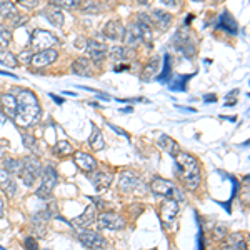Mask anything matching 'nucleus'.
Returning <instances> with one entry per match:
<instances>
[{
    "instance_id": "473e14b6",
    "label": "nucleus",
    "mask_w": 250,
    "mask_h": 250,
    "mask_svg": "<svg viewBox=\"0 0 250 250\" xmlns=\"http://www.w3.org/2000/svg\"><path fill=\"white\" fill-rule=\"evenodd\" d=\"M54 152H55L57 155L67 157V155H70L72 152H74V147H72V144H70V142H67V140H60V142L55 144Z\"/></svg>"
},
{
    "instance_id": "de8ad7c7",
    "label": "nucleus",
    "mask_w": 250,
    "mask_h": 250,
    "mask_svg": "<svg viewBox=\"0 0 250 250\" xmlns=\"http://www.w3.org/2000/svg\"><path fill=\"white\" fill-rule=\"evenodd\" d=\"M152 250H157V249H152Z\"/></svg>"
},
{
    "instance_id": "c03bdc74",
    "label": "nucleus",
    "mask_w": 250,
    "mask_h": 250,
    "mask_svg": "<svg viewBox=\"0 0 250 250\" xmlns=\"http://www.w3.org/2000/svg\"><path fill=\"white\" fill-rule=\"evenodd\" d=\"M108 127H110V128H114V130H115V132H119V134H120V135H124V137H127V139H128V135H127V134H125V132H124V130H120V128H119V127H115V125H110V124H108Z\"/></svg>"
},
{
    "instance_id": "58836bf2",
    "label": "nucleus",
    "mask_w": 250,
    "mask_h": 250,
    "mask_svg": "<svg viewBox=\"0 0 250 250\" xmlns=\"http://www.w3.org/2000/svg\"><path fill=\"white\" fill-rule=\"evenodd\" d=\"M27 22V17H22L20 14H15L14 15V19H12V25H22V23H25Z\"/></svg>"
},
{
    "instance_id": "4c0bfd02",
    "label": "nucleus",
    "mask_w": 250,
    "mask_h": 250,
    "mask_svg": "<svg viewBox=\"0 0 250 250\" xmlns=\"http://www.w3.org/2000/svg\"><path fill=\"white\" fill-rule=\"evenodd\" d=\"M22 142H23V145H25L27 148H35V145H37L35 137L32 134H27V132H23V134H22Z\"/></svg>"
},
{
    "instance_id": "f8f14e48",
    "label": "nucleus",
    "mask_w": 250,
    "mask_h": 250,
    "mask_svg": "<svg viewBox=\"0 0 250 250\" xmlns=\"http://www.w3.org/2000/svg\"><path fill=\"white\" fill-rule=\"evenodd\" d=\"M57 59H59L57 50H54V48H48V50H42V52L34 54L30 63L34 67H37V68H42V67H47V65H50V63H54Z\"/></svg>"
},
{
    "instance_id": "0eeeda50",
    "label": "nucleus",
    "mask_w": 250,
    "mask_h": 250,
    "mask_svg": "<svg viewBox=\"0 0 250 250\" xmlns=\"http://www.w3.org/2000/svg\"><path fill=\"white\" fill-rule=\"evenodd\" d=\"M85 52H87V55H88V57H87L88 60H92V62H95V63H100L104 59L107 57L108 47L104 42H99V40L87 39Z\"/></svg>"
},
{
    "instance_id": "7c9ffc66",
    "label": "nucleus",
    "mask_w": 250,
    "mask_h": 250,
    "mask_svg": "<svg viewBox=\"0 0 250 250\" xmlns=\"http://www.w3.org/2000/svg\"><path fill=\"white\" fill-rule=\"evenodd\" d=\"M0 63H3V65H7L10 68L17 67V63H19L17 55H14L9 50H0Z\"/></svg>"
},
{
    "instance_id": "c9c22d12",
    "label": "nucleus",
    "mask_w": 250,
    "mask_h": 250,
    "mask_svg": "<svg viewBox=\"0 0 250 250\" xmlns=\"http://www.w3.org/2000/svg\"><path fill=\"white\" fill-rule=\"evenodd\" d=\"M12 42V32L7 27L0 25V50L7 48Z\"/></svg>"
},
{
    "instance_id": "a19ab883",
    "label": "nucleus",
    "mask_w": 250,
    "mask_h": 250,
    "mask_svg": "<svg viewBox=\"0 0 250 250\" xmlns=\"http://www.w3.org/2000/svg\"><path fill=\"white\" fill-rule=\"evenodd\" d=\"M25 247L29 249V250H37L39 245H37V242H35V239L29 237V239H25Z\"/></svg>"
},
{
    "instance_id": "f03ea898",
    "label": "nucleus",
    "mask_w": 250,
    "mask_h": 250,
    "mask_svg": "<svg viewBox=\"0 0 250 250\" xmlns=\"http://www.w3.org/2000/svg\"><path fill=\"white\" fill-rule=\"evenodd\" d=\"M175 162H177V168H179L180 173V180L185 185V188L188 190H195L200 184V164L199 160L193 155L187 154V152H179L175 155Z\"/></svg>"
},
{
    "instance_id": "dca6fc26",
    "label": "nucleus",
    "mask_w": 250,
    "mask_h": 250,
    "mask_svg": "<svg viewBox=\"0 0 250 250\" xmlns=\"http://www.w3.org/2000/svg\"><path fill=\"white\" fill-rule=\"evenodd\" d=\"M150 17V23L155 25L159 30H167L168 27L172 25V15L168 12H164V10H154Z\"/></svg>"
},
{
    "instance_id": "72a5a7b5",
    "label": "nucleus",
    "mask_w": 250,
    "mask_h": 250,
    "mask_svg": "<svg viewBox=\"0 0 250 250\" xmlns=\"http://www.w3.org/2000/svg\"><path fill=\"white\" fill-rule=\"evenodd\" d=\"M50 5L55 9H77L80 5V0H52Z\"/></svg>"
},
{
    "instance_id": "49530a36",
    "label": "nucleus",
    "mask_w": 250,
    "mask_h": 250,
    "mask_svg": "<svg viewBox=\"0 0 250 250\" xmlns=\"http://www.w3.org/2000/svg\"><path fill=\"white\" fill-rule=\"evenodd\" d=\"M3 215V202H2V199H0V217Z\"/></svg>"
},
{
    "instance_id": "9b49d317",
    "label": "nucleus",
    "mask_w": 250,
    "mask_h": 250,
    "mask_svg": "<svg viewBox=\"0 0 250 250\" xmlns=\"http://www.w3.org/2000/svg\"><path fill=\"white\" fill-rule=\"evenodd\" d=\"M50 217H52L50 210H40L37 213H34V217H32V227H34V232L37 237H43L47 233V225Z\"/></svg>"
},
{
    "instance_id": "c756f323",
    "label": "nucleus",
    "mask_w": 250,
    "mask_h": 250,
    "mask_svg": "<svg viewBox=\"0 0 250 250\" xmlns=\"http://www.w3.org/2000/svg\"><path fill=\"white\" fill-rule=\"evenodd\" d=\"M159 68H160V59H159V57H154V59H152V62L148 63L147 67H145L144 75H142V80L154 79V77H155V74L159 72Z\"/></svg>"
},
{
    "instance_id": "39448f33",
    "label": "nucleus",
    "mask_w": 250,
    "mask_h": 250,
    "mask_svg": "<svg viewBox=\"0 0 250 250\" xmlns=\"http://www.w3.org/2000/svg\"><path fill=\"white\" fill-rule=\"evenodd\" d=\"M32 48H37L39 52L42 50H48V48H52L55 45V43L59 42V39L55 37L52 32L48 30H42V29H37L34 30V34H32Z\"/></svg>"
},
{
    "instance_id": "5701e85b",
    "label": "nucleus",
    "mask_w": 250,
    "mask_h": 250,
    "mask_svg": "<svg viewBox=\"0 0 250 250\" xmlns=\"http://www.w3.org/2000/svg\"><path fill=\"white\" fill-rule=\"evenodd\" d=\"M157 144H159V147L162 148L164 152H167V154H170L175 157L177 154L180 152V145L175 142V140L172 139V137L162 134L159 137V140H157Z\"/></svg>"
},
{
    "instance_id": "4be33fe9",
    "label": "nucleus",
    "mask_w": 250,
    "mask_h": 250,
    "mask_svg": "<svg viewBox=\"0 0 250 250\" xmlns=\"http://www.w3.org/2000/svg\"><path fill=\"white\" fill-rule=\"evenodd\" d=\"M125 40H127V43L132 47H135L137 43L142 42V29H140V25L137 22H132L130 25H128V29H125Z\"/></svg>"
},
{
    "instance_id": "7ed1b4c3",
    "label": "nucleus",
    "mask_w": 250,
    "mask_h": 250,
    "mask_svg": "<svg viewBox=\"0 0 250 250\" xmlns=\"http://www.w3.org/2000/svg\"><path fill=\"white\" fill-rule=\"evenodd\" d=\"M19 175L27 187H32L35 184V180L42 175V162L39 160V157L27 155L22 160V170H20Z\"/></svg>"
},
{
    "instance_id": "37998d69",
    "label": "nucleus",
    "mask_w": 250,
    "mask_h": 250,
    "mask_svg": "<svg viewBox=\"0 0 250 250\" xmlns=\"http://www.w3.org/2000/svg\"><path fill=\"white\" fill-rule=\"evenodd\" d=\"M75 47H77V48H85L87 47V39L85 37H77V39H75Z\"/></svg>"
},
{
    "instance_id": "e433bc0d",
    "label": "nucleus",
    "mask_w": 250,
    "mask_h": 250,
    "mask_svg": "<svg viewBox=\"0 0 250 250\" xmlns=\"http://www.w3.org/2000/svg\"><path fill=\"white\" fill-rule=\"evenodd\" d=\"M32 57H34V52H32V48H25V50H22L17 55V60L20 63H23V65H30Z\"/></svg>"
},
{
    "instance_id": "f257e3e1",
    "label": "nucleus",
    "mask_w": 250,
    "mask_h": 250,
    "mask_svg": "<svg viewBox=\"0 0 250 250\" xmlns=\"http://www.w3.org/2000/svg\"><path fill=\"white\" fill-rule=\"evenodd\" d=\"M17 115H15V122L20 127H30L40 119L42 108H40L37 95L29 88H19L17 90Z\"/></svg>"
},
{
    "instance_id": "9d476101",
    "label": "nucleus",
    "mask_w": 250,
    "mask_h": 250,
    "mask_svg": "<svg viewBox=\"0 0 250 250\" xmlns=\"http://www.w3.org/2000/svg\"><path fill=\"white\" fill-rule=\"evenodd\" d=\"M179 210H180L179 202H177V200L167 199L162 204V207H160V219H162L165 225H172L173 222H175L177 215H179Z\"/></svg>"
},
{
    "instance_id": "1a4fd4ad",
    "label": "nucleus",
    "mask_w": 250,
    "mask_h": 250,
    "mask_svg": "<svg viewBox=\"0 0 250 250\" xmlns=\"http://www.w3.org/2000/svg\"><path fill=\"white\" fill-rule=\"evenodd\" d=\"M97 224H99L100 229H107V230H122L125 227L124 217L115 212L102 213V215L99 217V220H97Z\"/></svg>"
},
{
    "instance_id": "79ce46f5",
    "label": "nucleus",
    "mask_w": 250,
    "mask_h": 250,
    "mask_svg": "<svg viewBox=\"0 0 250 250\" xmlns=\"http://www.w3.org/2000/svg\"><path fill=\"white\" fill-rule=\"evenodd\" d=\"M19 3H20V5H23V7H30V9H34V7L39 5L37 0H20Z\"/></svg>"
},
{
    "instance_id": "2f4dec72",
    "label": "nucleus",
    "mask_w": 250,
    "mask_h": 250,
    "mask_svg": "<svg viewBox=\"0 0 250 250\" xmlns=\"http://www.w3.org/2000/svg\"><path fill=\"white\" fill-rule=\"evenodd\" d=\"M17 14V7L14 2H0V17L10 19Z\"/></svg>"
},
{
    "instance_id": "6e6552de",
    "label": "nucleus",
    "mask_w": 250,
    "mask_h": 250,
    "mask_svg": "<svg viewBox=\"0 0 250 250\" xmlns=\"http://www.w3.org/2000/svg\"><path fill=\"white\" fill-rule=\"evenodd\" d=\"M79 240L82 245H85L87 249H92V250H100L107 245V240L104 239L99 232H94V230H80Z\"/></svg>"
},
{
    "instance_id": "ea45409f",
    "label": "nucleus",
    "mask_w": 250,
    "mask_h": 250,
    "mask_svg": "<svg viewBox=\"0 0 250 250\" xmlns=\"http://www.w3.org/2000/svg\"><path fill=\"white\" fill-rule=\"evenodd\" d=\"M83 10L85 12H97V10H100V7H99V3L97 2H88L83 5Z\"/></svg>"
},
{
    "instance_id": "aec40b11",
    "label": "nucleus",
    "mask_w": 250,
    "mask_h": 250,
    "mask_svg": "<svg viewBox=\"0 0 250 250\" xmlns=\"http://www.w3.org/2000/svg\"><path fill=\"white\" fill-rule=\"evenodd\" d=\"M72 72L75 75H82V77H92L94 70H92V63L87 57H79L72 63Z\"/></svg>"
},
{
    "instance_id": "423d86ee",
    "label": "nucleus",
    "mask_w": 250,
    "mask_h": 250,
    "mask_svg": "<svg viewBox=\"0 0 250 250\" xmlns=\"http://www.w3.org/2000/svg\"><path fill=\"white\" fill-rule=\"evenodd\" d=\"M173 40H175V48L179 52H182V54H185L187 57H193V55H195V52H197L195 43L192 42L190 32L185 29V27L182 30L177 32V35H175V39H173Z\"/></svg>"
},
{
    "instance_id": "f704fd0d",
    "label": "nucleus",
    "mask_w": 250,
    "mask_h": 250,
    "mask_svg": "<svg viewBox=\"0 0 250 250\" xmlns=\"http://www.w3.org/2000/svg\"><path fill=\"white\" fill-rule=\"evenodd\" d=\"M2 168H3V170H7L9 173H20V170H22V160L7 159Z\"/></svg>"
},
{
    "instance_id": "a878e982",
    "label": "nucleus",
    "mask_w": 250,
    "mask_h": 250,
    "mask_svg": "<svg viewBox=\"0 0 250 250\" xmlns=\"http://www.w3.org/2000/svg\"><path fill=\"white\" fill-rule=\"evenodd\" d=\"M43 17H45L48 22L52 23L54 27H62L63 25V14L60 9H55V7H48V9L43 10Z\"/></svg>"
},
{
    "instance_id": "b1692460",
    "label": "nucleus",
    "mask_w": 250,
    "mask_h": 250,
    "mask_svg": "<svg viewBox=\"0 0 250 250\" xmlns=\"http://www.w3.org/2000/svg\"><path fill=\"white\" fill-rule=\"evenodd\" d=\"M94 220H95V207H94V205H88L87 210L83 212L82 215H79L77 219L72 220V224H74L75 227H79V229H85Z\"/></svg>"
},
{
    "instance_id": "f3484780",
    "label": "nucleus",
    "mask_w": 250,
    "mask_h": 250,
    "mask_svg": "<svg viewBox=\"0 0 250 250\" xmlns=\"http://www.w3.org/2000/svg\"><path fill=\"white\" fill-rule=\"evenodd\" d=\"M75 164H77L79 168H82L83 172L90 173L97 168V162L95 159L87 152H75Z\"/></svg>"
},
{
    "instance_id": "a18cd8bd",
    "label": "nucleus",
    "mask_w": 250,
    "mask_h": 250,
    "mask_svg": "<svg viewBox=\"0 0 250 250\" xmlns=\"http://www.w3.org/2000/svg\"><path fill=\"white\" fill-rule=\"evenodd\" d=\"M5 155V148H3V145L0 144V157H3Z\"/></svg>"
},
{
    "instance_id": "ddd939ff",
    "label": "nucleus",
    "mask_w": 250,
    "mask_h": 250,
    "mask_svg": "<svg viewBox=\"0 0 250 250\" xmlns=\"http://www.w3.org/2000/svg\"><path fill=\"white\" fill-rule=\"evenodd\" d=\"M222 250H247V244H245V237L244 233L235 232L227 235L222 242Z\"/></svg>"
},
{
    "instance_id": "cd10ccee",
    "label": "nucleus",
    "mask_w": 250,
    "mask_h": 250,
    "mask_svg": "<svg viewBox=\"0 0 250 250\" xmlns=\"http://www.w3.org/2000/svg\"><path fill=\"white\" fill-rule=\"evenodd\" d=\"M88 144H90V147L94 148V150H102V148L105 147V140H104V135H102V132H100V128H97V127L92 128V134L88 137Z\"/></svg>"
},
{
    "instance_id": "393cba45",
    "label": "nucleus",
    "mask_w": 250,
    "mask_h": 250,
    "mask_svg": "<svg viewBox=\"0 0 250 250\" xmlns=\"http://www.w3.org/2000/svg\"><path fill=\"white\" fill-rule=\"evenodd\" d=\"M134 57V48H125V47H112L110 48V59L114 62H125V60Z\"/></svg>"
},
{
    "instance_id": "bb28decb",
    "label": "nucleus",
    "mask_w": 250,
    "mask_h": 250,
    "mask_svg": "<svg viewBox=\"0 0 250 250\" xmlns=\"http://www.w3.org/2000/svg\"><path fill=\"white\" fill-rule=\"evenodd\" d=\"M2 105L5 108L7 115H10L12 119H15L17 115V99L14 94H3L2 95Z\"/></svg>"
},
{
    "instance_id": "c85d7f7f",
    "label": "nucleus",
    "mask_w": 250,
    "mask_h": 250,
    "mask_svg": "<svg viewBox=\"0 0 250 250\" xmlns=\"http://www.w3.org/2000/svg\"><path fill=\"white\" fill-rule=\"evenodd\" d=\"M217 27H219V29L227 30V32H232V34H237V22L230 17V15L227 14V12H224V14L220 15Z\"/></svg>"
},
{
    "instance_id": "20e7f679",
    "label": "nucleus",
    "mask_w": 250,
    "mask_h": 250,
    "mask_svg": "<svg viewBox=\"0 0 250 250\" xmlns=\"http://www.w3.org/2000/svg\"><path fill=\"white\" fill-rule=\"evenodd\" d=\"M150 188L154 193H157V195H162V197H165V199L177 200V202H180V200L184 199L182 192L179 190V187H177L175 184L170 182V180L160 179V177H155V179L152 180Z\"/></svg>"
},
{
    "instance_id": "4468645a",
    "label": "nucleus",
    "mask_w": 250,
    "mask_h": 250,
    "mask_svg": "<svg viewBox=\"0 0 250 250\" xmlns=\"http://www.w3.org/2000/svg\"><path fill=\"white\" fill-rule=\"evenodd\" d=\"M104 35L107 39L114 40V42H122L125 37V29L119 20H110L105 23V29H104Z\"/></svg>"
},
{
    "instance_id": "2eb2a0df",
    "label": "nucleus",
    "mask_w": 250,
    "mask_h": 250,
    "mask_svg": "<svg viewBox=\"0 0 250 250\" xmlns=\"http://www.w3.org/2000/svg\"><path fill=\"white\" fill-rule=\"evenodd\" d=\"M88 179H90V182L94 184V187L97 190H107L108 187H110L112 180H114V177H112V173H107V172H90V175H88Z\"/></svg>"
},
{
    "instance_id": "6ab92c4d",
    "label": "nucleus",
    "mask_w": 250,
    "mask_h": 250,
    "mask_svg": "<svg viewBox=\"0 0 250 250\" xmlns=\"http://www.w3.org/2000/svg\"><path fill=\"white\" fill-rule=\"evenodd\" d=\"M0 190L5 192L7 197H15V193H17V185H15L14 179L3 168H0Z\"/></svg>"
},
{
    "instance_id": "412c9836",
    "label": "nucleus",
    "mask_w": 250,
    "mask_h": 250,
    "mask_svg": "<svg viewBox=\"0 0 250 250\" xmlns=\"http://www.w3.org/2000/svg\"><path fill=\"white\" fill-rule=\"evenodd\" d=\"M139 185H140V180H139V177H137L135 173H132V172H122V173H120V180H119L120 190H125V192L135 190Z\"/></svg>"
},
{
    "instance_id": "a211bd4d",
    "label": "nucleus",
    "mask_w": 250,
    "mask_h": 250,
    "mask_svg": "<svg viewBox=\"0 0 250 250\" xmlns=\"http://www.w3.org/2000/svg\"><path fill=\"white\" fill-rule=\"evenodd\" d=\"M59 182V175H57V170L54 167H45L42 172V184L40 187H43L45 190L48 192H54L55 185Z\"/></svg>"
}]
</instances>
